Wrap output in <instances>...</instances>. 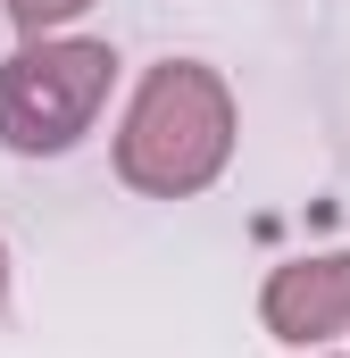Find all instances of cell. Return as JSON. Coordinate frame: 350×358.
Wrapping results in <instances>:
<instances>
[{
  "label": "cell",
  "mask_w": 350,
  "mask_h": 358,
  "mask_svg": "<svg viewBox=\"0 0 350 358\" xmlns=\"http://www.w3.org/2000/svg\"><path fill=\"white\" fill-rule=\"evenodd\" d=\"M242 142V100L209 59H159L117 117V183L134 200H200L234 167Z\"/></svg>",
  "instance_id": "1"
},
{
  "label": "cell",
  "mask_w": 350,
  "mask_h": 358,
  "mask_svg": "<svg viewBox=\"0 0 350 358\" xmlns=\"http://www.w3.org/2000/svg\"><path fill=\"white\" fill-rule=\"evenodd\" d=\"M117 92V42L100 34H25L0 59V150L67 159Z\"/></svg>",
  "instance_id": "2"
},
{
  "label": "cell",
  "mask_w": 350,
  "mask_h": 358,
  "mask_svg": "<svg viewBox=\"0 0 350 358\" xmlns=\"http://www.w3.org/2000/svg\"><path fill=\"white\" fill-rule=\"evenodd\" d=\"M259 325L284 350H326L350 334V250H300L259 283Z\"/></svg>",
  "instance_id": "3"
},
{
  "label": "cell",
  "mask_w": 350,
  "mask_h": 358,
  "mask_svg": "<svg viewBox=\"0 0 350 358\" xmlns=\"http://www.w3.org/2000/svg\"><path fill=\"white\" fill-rule=\"evenodd\" d=\"M0 17H8L17 42H25V34H67L76 17H92V0H0Z\"/></svg>",
  "instance_id": "4"
},
{
  "label": "cell",
  "mask_w": 350,
  "mask_h": 358,
  "mask_svg": "<svg viewBox=\"0 0 350 358\" xmlns=\"http://www.w3.org/2000/svg\"><path fill=\"white\" fill-rule=\"evenodd\" d=\"M0 308H8V242H0Z\"/></svg>",
  "instance_id": "5"
},
{
  "label": "cell",
  "mask_w": 350,
  "mask_h": 358,
  "mask_svg": "<svg viewBox=\"0 0 350 358\" xmlns=\"http://www.w3.org/2000/svg\"><path fill=\"white\" fill-rule=\"evenodd\" d=\"M309 358H317V350H309Z\"/></svg>",
  "instance_id": "6"
}]
</instances>
